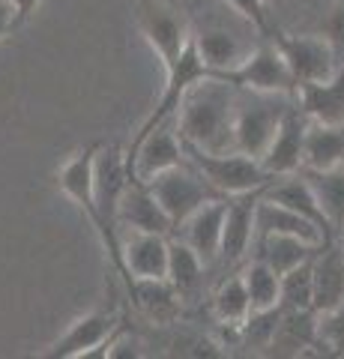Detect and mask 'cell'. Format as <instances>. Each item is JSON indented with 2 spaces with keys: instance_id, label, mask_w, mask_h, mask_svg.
Listing matches in <instances>:
<instances>
[{
  "instance_id": "1",
  "label": "cell",
  "mask_w": 344,
  "mask_h": 359,
  "mask_svg": "<svg viewBox=\"0 0 344 359\" xmlns=\"http://www.w3.org/2000/svg\"><path fill=\"white\" fill-rule=\"evenodd\" d=\"M188 15H192V42L198 54L221 78L240 69L254 54V48L266 39L252 18H246L225 0L192 4Z\"/></svg>"
},
{
  "instance_id": "2",
  "label": "cell",
  "mask_w": 344,
  "mask_h": 359,
  "mask_svg": "<svg viewBox=\"0 0 344 359\" xmlns=\"http://www.w3.org/2000/svg\"><path fill=\"white\" fill-rule=\"evenodd\" d=\"M234 108L237 87L221 75H209L186 90L177 108V132L186 147H198L207 153H231L234 141Z\"/></svg>"
},
{
  "instance_id": "3",
  "label": "cell",
  "mask_w": 344,
  "mask_h": 359,
  "mask_svg": "<svg viewBox=\"0 0 344 359\" xmlns=\"http://www.w3.org/2000/svg\"><path fill=\"white\" fill-rule=\"evenodd\" d=\"M96 147H99V144H90V147H84L75 156H69V159L63 162L60 174H57V183L63 189V195L72 198L75 204H78V210L84 212V219L90 222V228L96 231L99 243H102V252L108 257V264L114 266L120 285H123V290H126V299L132 302V299H135L138 282L129 276L126 261H123V237L114 233L102 222V216H99V210H96V201H93V156H96Z\"/></svg>"
},
{
  "instance_id": "4",
  "label": "cell",
  "mask_w": 344,
  "mask_h": 359,
  "mask_svg": "<svg viewBox=\"0 0 344 359\" xmlns=\"http://www.w3.org/2000/svg\"><path fill=\"white\" fill-rule=\"evenodd\" d=\"M294 102L296 96L287 93H263V90L237 87V108H234L237 150L261 159Z\"/></svg>"
},
{
  "instance_id": "5",
  "label": "cell",
  "mask_w": 344,
  "mask_h": 359,
  "mask_svg": "<svg viewBox=\"0 0 344 359\" xmlns=\"http://www.w3.org/2000/svg\"><path fill=\"white\" fill-rule=\"evenodd\" d=\"M132 15H135V27L141 30V36L147 39L156 60L162 63V69L168 72L192 42V15L177 9L168 0H138Z\"/></svg>"
},
{
  "instance_id": "6",
  "label": "cell",
  "mask_w": 344,
  "mask_h": 359,
  "mask_svg": "<svg viewBox=\"0 0 344 359\" xmlns=\"http://www.w3.org/2000/svg\"><path fill=\"white\" fill-rule=\"evenodd\" d=\"M186 156L198 171L207 177V183L221 192L225 198L249 195V192H263L273 183V174L249 153L231 150V153H207L198 147H186Z\"/></svg>"
},
{
  "instance_id": "7",
  "label": "cell",
  "mask_w": 344,
  "mask_h": 359,
  "mask_svg": "<svg viewBox=\"0 0 344 359\" xmlns=\"http://www.w3.org/2000/svg\"><path fill=\"white\" fill-rule=\"evenodd\" d=\"M147 186L153 189V195L159 198V204L165 207V212L171 216L174 228H180L192 212H198L204 204H209V201L225 198L207 183V177L198 171L188 159L183 165L171 168V171H162L153 180H147Z\"/></svg>"
},
{
  "instance_id": "8",
  "label": "cell",
  "mask_w": 344,
  "mask_h": 359,
  "mask_svg": "<svg viewBox=\"0 0 344 359\" xmlns=\"http://www.w3.org/2000/svg\"><path fill=\"white\" fill-rule=\"evenodd\" d=\"M266 39L275 42V48L282 51V57L287 60L299 84L329 81L341 66L336 57V48L320 33H284L282 27H275Z\"/></svg>"
},
{
  "instance_id": "9",
  "label": "cell",
  "mask_w": 344,
  "mask_h": 359,
  "mask_svg": "<svg viewBox=\"0 0 344 359\" xmlns=\"http://www.w3.org/2000/svg\"><path fill=\"white\" fill-rule=\"evenodd\" d=\"M188 159L186 156V144L177 132V117L159 123L153 132H147L138 144L126 147V168H129V180H153L162 171L183 165Z\"/></svg>"
},
{
  "instance_id": "10",
  "label": "cell",
  "mask_w": 344,
  "mask_h": 359,
  "mask_svg": "<svg viewBox=\"0 0 344 359\" xmlns=\"http://www.w3.org/2000/svg\"><path fill=\"white\" fill-rule=\"evenodd\" d=\"M126 318H120L114 306L87 311L84 318H78L66 330L57 341H51L39 356L42 359H81V356H102L99 347H105V341L117 332V327Z\"/></svg>"
},
{
  "instance_id": "11",
  "label": "cell",
  "mask_w": 344,
  "mask_h": 359,
  "mask_svg": "<svg viewBox=\"0 0 344 359\" xmlns=\"http://www.w3.org/2000/svg\"><path fill=\"white\" fill-rule=\"evenodd\" d=\"M209 75H216V72L204 63V57H201V54H198V48H195V42H188V48L180 54V60H177L171 69L165 72V93H162V99H159V105L150 111V117L141 123V129H138L135 135H132L129 147H132V144H138L147 132L156 129L159 123L174 120V117H177V108H180L183 96H186V90L192 87V84H198V81H204V78H209Z\"/></svg>"
},
{
  "instance_id": "12",
  "label": "cell",
  "mask_w": 344,
  "mask_h": 359,
  "mask_svg": "<svg viewBox=\"0 0 344 359\" xmlns=\"http://www.w3.org/2000/svg\"><path fill=\"white\" fill-rule=\"evenodd\" d=\"M129 186V168H126V150H120L117 144H99L96 156H93V201L102 222L108 224L114 233L123 237L117 222L120 212V201Z\"/></svg>"
},
{
  "instance_id": "13",
  "label": "cell",
  "mask_w": 344,
  "mask_h": 359,
  "mask_svg": "<svg viewBox=\"0 0 344 359\" xmlns=\"http://www.w3.org/2000/svg\"><path fill=\"white\" fill-rule=\"evenodd\" d=\"M228 81L234 87H249V90H263V93H299V81L294 78L291 66L282 57V51L275 48L273 39H263L254 54L228 75Z\"/></svg>"
},
{
  "instance_id": "14",
  "label": "cell",
  "mask_w": 344,
  "mask_h": 359,
  "mask_svg": "<svg viewBox=\"0 0 344 359\" xmlns=\"http://www.w3.org/2000/svg\"><path fill=\"white\" fill-rule=\"evenodd\" d=\"M263 192H249V195H237L228 198V212H225V228H221V249H219V264L228 273L252 257V245H254V210Z\"/></svg>"
},
{
  "instance_id": "15",
  "label": "cell",
  "mask_w": 344,
  "mask_h": 359,
  "mask_svg": "<svg viewBox=\"0 0 344 359\" xmlns=\"http://www.w3.org/2000/svg\"><path fill=\"white\" fill-rule=\"evenodd\" d=\"M305 353H317V356H329L324 339H320V314L315 309L305 311H284L275 323L273 341L266 347V356H305Z\"/></svg>"
},
{
  "instance_id": "16",
  "label": "cell",
  "mask_w": 344,
  "mask_h": 359,
  "mask_svg": "<svg viewBox=\"0 0 344 359\" xmlns=\"http://www.w3.org/2000/svg\"><path fill=\"white\" fill-rule=\"evenodd\" d=\"M305 132H308V117L299 108V99L291 105V111L284 114L279 132L273 135L270 147L261 156V165L270 171L273 177H284V174H296L303 171V159H305Z\"/></svg>"
},
{
  "instance_id": "17",
  "label": "cell",
  "mask_w": 344,
  "mask_h": 359,
  "mask_svg": "<svg viewBox=\"0 0 344 359\" xmlns=\"http://www.w3.org/2000/svg\"><path fill=\"white\" fill-rule=\"evenodd\" d=\"M120 231L129 233H162V237H174L177 228L171 216L165 212L159 204V198L153 195V189L144 180H129L123 201H120V212H117Z\"/></svg>"
},
{
  "instance_id": "18",
  "label": "cell",
  "mask_w": 344,
  "mask_h": 359,
  "mask_svg": "<svg viewBox=\"0 0 344 359\" xmlns=\"http://www.w3.org/2000/svg\"><path fill=\"white\" fill-rule=\"evenodd\" d=\"M225 212H228V198H216V201H209V204H204L198 212H192V216L177 228V237L192 245L195 255L201 257L209 269L219 264Z\"/></svg>"
},
{
  "instance_id": "19",
  "label": "cell",
  "mask_w": 344,
  "mask_h": 359,
  "mask_svg": "<svg viewBox=\"0 0 344 359\" xmlns=\"http://www.w3.org/2000/svg\"><path fill=\"white\" fill-rule=\"evenodd\" d=\"M263 198H270V201H275V204H282V207H287V210L299 212V216H305L308 222H315L329 240L336 237V231H332V224H329V219H326V212H324V207H320V201H317V195H315V189H312V183L305 180L303 171L275 177L273 183L263 189Z\"/></svg>"
},
{
  "instance_id": "20",
  "label": "cell",
  "mask_w": 344,
  "mask_h": 359,
  "mask_svg": "<svg viewBox=\"0 0 344 359\" xmlns=\"http://www.w3.org/2000/svg\"><path fill=\"white\" fill-rule=\"evenodd\" d=\"M344 299V243L332 237L315 255V299L312 309L326 314Z\"/></svg>"
},
{
  "instance_id": "21",
  "label": "cell",
  "mask_w": 344,
  "mask_h": 359,
  "mask_svg": "<svg viewBox=\"0 0 344 359\" xmlns=\"http://www.w3.org/2000/svg\"><path fill=\"white\" fill-rule=\"evenodd\" d=\"M168 240L162 233H129L123 237V261L129 276L141 278H168Z\"/></svg>"
},
{
  "instance_id": "22",
  "label": "cell",
  "mask_w": 344,
  "mask_h": 359,
  "mask_svg": "<svg viewBox=\"0 0 344 359\" xmlns=\"http://www.w3.org/2000/svg\"><path fill=\"white\" fill-rule=\"evenodd\" d=\"M296 99L308 120L326 123V126H341L344 123V63L329 81L299 84Z\"/></svg>"
},
{
  "instance_id": "23",
  "label": "cell",
  "mask_w": 344,
  "mask_h": 359,
  "mask_svg": "<svg viewBox=\"0 0 344 359\" xmlns=\"http://www.w3.org/2000/svg\"><path fill=\"white\" fill-rule=\"evenodd\" d=\"M207 273L209 266L195 255L192 245L174 233L168 240V282L177 287L183 302L201 299V290L207 287Z\"/></svg>"
},
{
  "instance_id": "24",
  "label": "cell",
  "mask_w": 344,
  "mask_h": 359,
  "mask_svg": "<svg viewBox=\"0 0 344 359\" xmlns=\"http://www.w3.org/2000/svg\"><path fill=\"white\" fill-rule=\"evenodd\" d=\"M320 245L324 243L291 237V233H261V237H254L252 252H254V257H261L263 264H270L279 276H284V273H291L294 266L312 261L320 252Z\"/></svg>"
},
{
  "instance_id": "25",
  "label": "cell",
  "mask_w": 344,
  "mask_h": 359,
  "mask_svg": "<svg viewBox=\"0 0 344 359\" xmlns=\"http://www.w3.org/2000/svg\"><path fill=\"white\" fill-rule=\"evenodd\" d=\"M261 233H291V237H303L312 243L329 240L315 222H308L305 216H299V212L275 204V201L263 195L258 201V210H254V237H261Z\"/></svg>"
},
{
  "instance_id": "26",
  "label": "cell",
  "mask_w": 344,
  "mask_h": 359,
  "mask_svg": "<svg viewBox=\"0 0 344 359\" xmlns=\"http://www.w3.org/2000/svg\"><path fill=\"white\" fill-rule=\"evenodd\" d=\"M132 309L147 314L156 327H171L183 314V297L177 294V287L168 278H141L135 287Z\"/></svg>"
},
{
  "instance_id": "27",
  "label": "cell",
  "mask_w": 344,
  "mask_h": 359,
  "mask_svg": "<svg viewBox=\"0 0 344 359\" xmlns=\"http://www.w3.org/2000/svg\"><path fill=\"white\" fill-rule=\"evenodd\" d=\"M344 165V123L341 126H326V123L308 120L305 132V171H332Z\"/></svg>"
},
{
  "instance_id": "28",
  "label": "cell",
  "mask_w": 344,
  "mask_h": 359,
  "mask_svg": "<svg viewBox=\"0 0 344 359\" xmlns=\"http://www.w3.org/2000/svg\"><path fill=\"white\" fill-rule=\"evenodd\" d=\"M209 311H213V318L228 330H237L249 320L252 299H249L246 282H242V273H228L219 278L213 297H209Z\"/></svg>"
},
{
  "instance_id": "29",
  "label": "cell",
  "mask_w": 344,
  "mask_h": 359,
  "mask_svg": "<svg viewBox=\"0 0 344 359\" xmlns=\"http://www.w3.org/2000/svg\"><path fill=\"white\" fill-rule=\"evenodd\" d=\"M303 174L308 183H312L320 207H324L332 231H336V237H338L344 231V165L332 168V171H305L303 168Z\"/></svg>"
},
{
  "instance_id": "30",
  "label": "cell",
  "mask_w": 344,
  "mask_h": 359,
  "mask_svg": "<svg viewBox=\"0 0 344 359\" xmlns=\"http://www.w3.org/2000/svg\"><path fill=\"white\" fill-rule=\"evenodd\" d=\"M242 282H246L249 299H252V311H266L279 306V294H282V276L275 273L270 264H263L261 257H249V264L240 269Z\"/></svg>"
},
{
  "instance_id": "31",
  "label": "cell",
  "mask_w": 344,
  "mask_h": 359,
  "mask_svg": "<svg viewBox=\"0 0 344 359\" xmlns=\"http://www.w3.org/2000/svg\"><path fill=\"white\" fill-rule=\"evenodd\" d=\"M315 299V257L305 264L294 266L291 273L282 276V294H279V309L284 311H305L312 309Z\"/></svg>"
},
{
  "instance_id": "32",
  "label": "cell",
  "mask_w": 344,
  "mask_h": 359,
  "mask_svg": "<svg viewBox=\"0 0 344 359\" xmlns=\"http://www.w3.org/2000/svg\"><path fill=\"white\" fill-rule=\"evenodd\" d=\"M315 33L329 39V45L336 48L338 63H344V0H332L326 6V13L320 15Z\"/></svg>"
},
{
  "instance_id": "33",
  "label": "cell",
  "mask_w": 344,
  "mask_h": 359,
  "mask_svg": "<svg viewBox=\"0 0 344 359\" xmlns=\"http://www.w3.org/2000/svg\"><path fill=\"white\" fill-rule=\"evenodd\" d=\"M320 339L329 356H344V299L332 311L320 314Z\"/></svg>"
},
{
  "instance_id": "34",
  "label": "cell",
  "mask_w": 344,
  "mask_h": 359,
  "mask_svg": "<svg viewBox=\"0 0 344 359\" xmlns=\"http://www.w3.org/2000/svg\"><path fill=\"white\" fill-rule=\"evenodd\" d=\"M195 4H204V0H195ZM225 4H231L234 9H240L246 18H252L254 25L261 27L263 36H270V33L279 27V25H275V18H273V13H270V4H266V0H225Z\"/></svg>"
},
{
  "instance_id": "35",
  "label": "cell",
  "mask_w": 344,
  "mask_h": 359,
  "mask_svg": "<svg viewBox=\"0 0 344 359\" xmlns=\"http://www.w3.org/2000/svg\"><path fill=\"white\" fill-rule=\"evenodd\" d=\"M18 30V13L13 6V0H0V39Z\"/></svg>"
},
{
  "instance_id": "36",
  "label": "cell",
  "mask_w": 344,
  "mask_h": 359,
  "mask_svg": "<svg viewBox=\"0 0 344 359\" xmlns=\"http://www.w3.org/2000/svg\"><path fill=\"white\" fill-rule=\"evenodd\" d=\"M13 6H15V13H18V27H21L33 15V9L39 6V0H13Z\"/></svg>"
},
{
  "instance_id": "37",
  "label": "cell",
  "mask_w": 344,
  "mask_h": 359,
  "mask_svg": "<svg viewBox=\"0 0 344 359\" xmlns=\"http://www.w3.org/2000/svg\"><path fill=\"white\" fill-rule=\"evenodd\" d=\"M270 6H284V4H291V0H266Z\"/></svg>"
},
{
  "instance_id": "38",
  "label": "cell",
  "mask_w": 344,
  "mask_h": 359,
  "mask_svg": "<svg viewBox=\"0 0 344 359\" xmlns=\"http://www.w3.org/2000/svg\"><path fill=\"white\" fill-rule=\"evenodd\" d=\"M338 237H341V243H344V231H341V233H338Z\"/></svg>"
}]
</instances>
